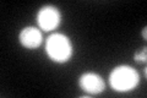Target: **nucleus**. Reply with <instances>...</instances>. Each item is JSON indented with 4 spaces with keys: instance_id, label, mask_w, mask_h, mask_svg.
Wrapping results in <instances>:
<instances>
[{
    "instance_id": "nucleus-1",
    "label": "nucleus",
    "mask_w": 147,
    "mask_h": 98,
    "mask_svg": "<svg viewBox=\"0 0 147 98\" xmlns=\"http://www.w3.org/2000/svg\"><path fill=\"white\" fill-rule=\"evenodd\" d=\"M45 50L49 58L57 63H65L72 55V44L63 33H54L47 39Z\"/></svg>"
},
{
    "instance_id": "nucleus-2",
    "label": "nucleus",
    "mask_w": 147,
    "mask_h": 98,
    "mask_svg": "<svg viewBox=\"0 0 147 98\" xmlns=\"http://www.w3.org/2000/svg\"><path fill=\"white\" fill-rule=\"evenodd\" d=\"M139 80V74L136 70L125 65L115 68L109 76L110 85L118 92H126L135 88Z\"/></svg>"
},
{
    "instance_id": "nucleus-3",
    "label": "nucleus",
    "mask_w": 147,
    "mask_h": 98,
    "mask_svg": "<svg viewBox=\"0 0 147 98\" xmlns=\"http://www.w3.org/2000/svg\"><path fill=\"white\" fill-rule=\"evenodd\" d=\"M37 21H38V25L42 30L52 31L57 28L58 25L60 23V12L54 6H44L40 9L38 15H37Z\"/></svg>"
},
{
    "instance_id": "nucleus-4",
    "label": "nucleus",
    "mask_w": 147,
    "mask_h": 98,
    "mask_svg": "<svg viewBox=\"0 0 147 98\" xmlns=\"http://www.w3.org/2000/svg\"><path fill=\"white\" fill-rule=\"evenodd\" d=\"M80 86L82 90L91 93V95H98L104 91V81L99 75L94 72H86L80 78Z\"/></svg>"
},
{
    "instance_id": "nucleus-5",
    "label": "nucleus",
    "mask_w": 147,
    "mask_h": 98,
    "mask_svg": "<svg viewBox=\"0 0 147 98\" xmlns=\"http://www.w3.org/2000/svg\"><path fill=\"white\" fill-rule=\"evenodd\" d=\"M43 41L42 33L36 27H26L20 33V42L21 44L28 49L38 48Z\"/></svg>"
},
{
    "instance_id": "nucleus-6",
    "label": "nucleus",
    "mask_w": 147,
    "mask_h": 98,
    "mask_svg": "<svg viewBox=\"0 0 147 98\" xmlns=\"http://www.w3.org/2000/svg\"><path fill=\"white\" fill-rule=\"evenodd\" d=\"M135 60L136 62H139V63H142V62H146V48H144L142 50H140L139 53H136L135 54Z\"/></svg>"
},
{
    "instance_id": "nucleus-7",
    "label": "nucleus",
    "mask_w": 147,
    "mask_h": 98,
    "mask_svg": "<svg viewBox=\"0 0 147 98\" xmlns=\"http://www.w3.org/2000/svg\"><path fill=\"white\" fill-rule=\"evenodd\" d=\"M142 34H144V38H146V27L142 30Z\"/></svg>"
}]
</instances>
